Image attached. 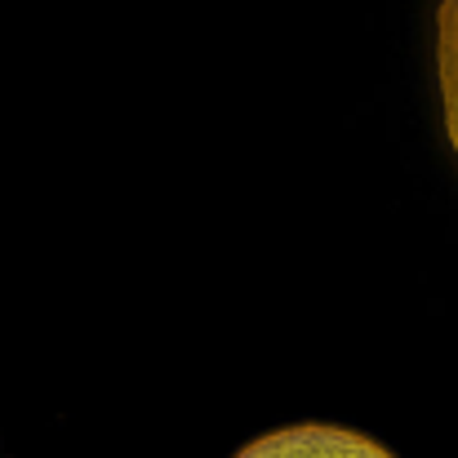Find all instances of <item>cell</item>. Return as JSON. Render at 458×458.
<instances>
[{
	"label": "cell",
	"instance_id": "obj_1",
	"mask_svg": "<svg viewBox=\"0 0 458 458\" xmlns=\"http://www.w3.org/2000/svg\"><path fill=\"white\" fill-rule=\"evenodd\" d=\"M236 458H396L365 432L334 428V423H294L250 441Z\"/></svg>",
	"mask_w": 458,
	"mask_h": 458
},
{
	"label": "cell",
	"instance_id": "obj_2",
	"mask_svg": "<svg viewBox=\"0 0 458 458\" xmlns=\"http://www.w3.org/2000/svg\"><path fill=\"white\" fill-rule=\"evenodd\" d=\"M437 85H441L445 139L458 156V0H441L437 9Z\"/></svg>",
	"mask_w": 458,
	"mask_h": 458
},
{
	"label": "cell",
	"instance_id": "obj_3",
	"mask_svg": "<svg viewBox=\"0 0 458 458\" xmlns=\"http://www.w3.org/2000/svg\"><path fill=\"white\" fill-rule=\"evenodd\" d=\"M0 458H4V454H0Z\"/></svg>",
	"mask_w": 458,
	"mask_h": 458
}]
</instances>
